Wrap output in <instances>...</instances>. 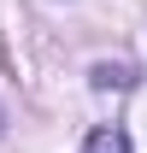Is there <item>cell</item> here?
<instances>
[{
  "instance_id": "3957f363",
  "label": "cell",
  "mask_w": 147,
  "mask_h": 153,
  "mask_svg": "<svg viewBox=\"0 0 147 153\" xmlns=\"http://www.w3.org/2000/svg\"><path fill=\"white\" fill-rule=\"evenodd\" d=\"M0 130H6V106H0Z\"/></svg>"
},
{
  "instance_id": "6da1fadb",
  "label": "cell",
  "mask_w": 147,
  "mask_h": 153,
  "mask_svg": "<svg viewBox=\"0 0 147 153\" xmlns=\"http://www.w3.org/2000/svg\"><path fill=\"white\" fill-rule=\"evenodd\" d=\"M82 153H129V135L118 124H100V130H88V147Z\"/></svg>"
},
{
  "instance_id": "7a4b0ae2",
  "label": "cell",
  "mask_w": 147,
  "mask_h": 153,
  "mask_svg": "<svg viewBox=\"0 0 147 153\" xmlns=\"http://www.w3.org/2000/svg\"><path fill=\"white\" fill-rule=\"evenodd\" d=\"M129 65H94V88H129Z\"/></svg>"
}]
</instances>
